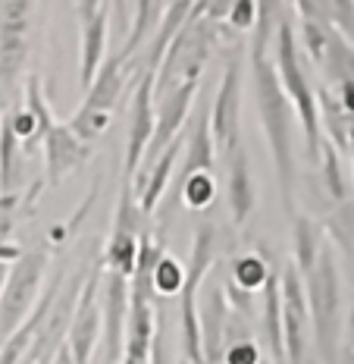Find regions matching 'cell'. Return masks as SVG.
I'll return each mask as SVG.
<instances>
[{
  "label": "cell",
  "mask_w": 354,
  "mask_h": 364,
  "mask_svg": "<svg viewBox=\"0 0 354 364\" xmlns=\"http://www.w3.org/2000/svg\"><path fill=\"white\" fill-rule=\"evenodd\" d=\"M280 10L276 4H258V26L251 35V85H254V101H258L260 126L267 135L270 154L276 164V179H280L282 204L292 217L295 210V182H298V166H295V107H292L289 95H285L276 60L270 54V44L276 41V28L282 19L273 13Z\"/></svg>",
  "instance_id": "6da1fadb"
},
{
  "label": "cell",
  "mask_w": 354,
  "mask_h": 364,
  "mask_svg": "<svg viewBox=\"0 0 354 364\" xmlns=\"http://www.w3.org/2000/svg\"><path fill=\"white\" fill-rule=\"evenodd\" d=\"M276 48L273 60L280 70V82L289 95L292 107H295V119L304 135V157L311 166H320V148H323V123H320V101H317V88L311 85L304 73V57H301V41L298 32L292 26V19H282L276 28Z\"/></svg>",
  "instance_id": "7a4b0ae2"
},
{
  "label": "cell",
  "mask_w": 354,
  "mask_h": 364,
  "mask_svg": "<svg viewBox=\"0 0 354 364\" xmlns=\"http://www.w3.org/2000/svg\"><path fill=\"white\" fill-rule=\"evenodd\" d=\"M223 35H226L223 22L207 19V4H194L182 32L176 35V41L170 44L167 57H163V66L157 73V85H154V101H160V97H167L170 91L182 85L198 82L201 70L207 66L216 41Z\"/></svg>",
  "instance_id": "3957f363"
},
{
  "label": "cell",
  "mask_w": 354,
  "mask_h": 364,
  "mask_svg": "<svg viewBox=\"0 0 354 364\" xmlns=\"http://www.w3.org/2000/svg\"><path fill=\"white\" fill-rule=\"evenodd\" d=\"M311 330L317 343V358L323 364H338V336H342V277H338L336 248L323 245L314 273L304 277Z\"/></svg>",
  "instance_id": "277c9868"
},
{
  "label": "cell",
  "mask_w": 354,
  "mask_h": 364,
  "mask_svg": "<svg viewBox=\"0 0 354 364\" xmlns=\"http://www.w3.org/2000/svg\"><path fill=\"white\" fill-rule=\"evenodd\" d=\"M32 117L38 119V132H41V148H44V164H48V173L44 179L50 186H60L70 173L82 170L92 157V145L82 141L79 135L72 132L70 123H57L54 110H50L48 97H44L41 88V75H28L26 79V104H22Z\"/></svg>",
  "instance_id": "5b68a950"
},
{
  "label": "cell",
  "mask_w": 354,
  "mask_h": 364,
  "mask_svg": "<svg viewBox=\"0 0 354 364\" xmlns=\"http://www.w3.org/2000/svg\"><path fill=\"white\" fill-rule=\"evenodd\" d=\"M44 270H48V252H26L10 267L6 289L0 295V336H13L28 321V314L35 311Z\"/></svg>",
  "instance_id": "8992f818"
},
{
  "label": "cell",
  "mask_w": 354,
  "mask_h": 364,
  "mask_svg": "<svg viewBox=\"0 0 354 364\" xmlns=\"http://www.w3.org/2000/svg\"><path fill=\"white\" fill-rule=\"evenodd\" d=\"M242 57H229L216 88L214 101H210V126H214V141L216 151L229 161L236 151H242L238 132H242Z\"/></svg>",
  "instance_id": "52a82bcc"
},
{
  "label": "cell",
  "mask_w": 354,
  "mask_h": 364,
  "mask_svg": "<svg viewBox=\"0 0 354 364\" xmlns=\"http://www.w3.org/2000/svg\"><path fill=\"white\" fill-rule=\"evenodd\" d=\"M32 10L35 4H28V0H4L0 4V85L6 91H13V85L26 73Z\"/></svg>",
  "instance_id": "ba28073f"
},
{
  "label": "cell",
  "mask_w": 354,
  "mask_h": 364,
  "mask_svg": "<svg viewBox=\"0 0 354 364\" xmlns=\"http://www.w3.org/2000/svg\"><path fill=\"white\" fill-rule=\"evenodd\" d=\"M75 22H79V35H82V88H92L97 73L107 63V38H110V13L113 4H97V0H82L72 6Z\"/></svg>",
  "instance_id": "9c48e42d"
},
{
  "label": "cell",
  "mask_w": 354,
  "mask_h": 364,
  "mask_svg": "<svg viewBox=\"0 0 354 364\" xmlns=\"http://www.w3.org/2000/svg\"><path fill=\"white\" fill-rule=\"evenodd\" d=\"M154 85L157 75L145 73L138 88L132 91V107H129V141H126V166H123V186H135V176L141 170L150 139L157 129V110H154Z\"/></svg>",
  "instance_id": "30bf717a"
},
{
  "label": "cell",
  "mask_w": 354,
  "mask_h": 364,
  "mask_svg": "<svg viewBox=\"0 0 354 364\" xmlns=\"http://www.w3.org/2000/svg\"><path fill=\"white\" fill-rule=\"evenodd\" d=\"M307 292L301 283L295 264H282V339H285V364H304L307 355Z\"/></svg>",
  "instance_id": "8fae6325"
},
{
  "label": "cell",
  "mask_w": 354,
  "mask_h": 364,
  "mask_svg": "<svg viewBox=\"0 0 354 364\" xmlns=\"http://www.w3.org/2000/svg\"><path fill=\"white\" fill-rule=\"evenodd\" d=\"M210 101H214V97L201 95V104L192 117V129H188V141H185V161H182V170H179L176 182H172V188H170L172 204L182 198V188L192 176H198V173H214L216 141H214V126H210Z\"/></svg>",
  "instance_id": "7c38bea8"
},
{
  "label": "cell",
  "mask_w": 354,
  "mask_h": 364,
  "mask_svg": "<svg viewBox=\"0 0 354 364\" xmlns=\"http://www.w3.org/2000/svg\"><path fill=\"white\" fill-rule=\"evenodd\" d=\"M97 286H101V270H92L82 286V299L75 305V317L70 327V355L72 364H92V355L97 348V336H101V301H97Z\"/></svg>",
  "instance_id": "4fadbf2b"
},
{
  "label": "cell",
  "mask_w": 354,
  "mask_h": 364,
  "mask_svg": "<svg viewBox=\"0 0 354 364\" xmlns=\"http://www.w3.org/2000/svg\"><path fill=\"white\" fill-rule=\"evenodd\" d=\"M141 75L145 73H141L138 60L123 63V60L110 57L107 63H104V70L97 73L94 85L85 91V101H82L79 113H85V117H110V110L123 101L126 85L135 88L141 82Z\"/></svg>",
  "instance_id": "5bb4252c"
},
{
  "label": "cell",
  "mask_w": 354,
  "mask_h": 364,
  "mask_svg": "<svg viewBox=\"0 0 354 364\" xmlns=\"http://www.w3.org/2000/svg\"><path fill=\"white\" fill-rule=\"evenodd\" d=\"M260 323L267 348L276 364H285V339H282V264L270 257V277L260 292Z\"/></svg>",
  "instance_id": "9a60e30c"
},
{
  "label": "cell",
  "mask_w": 354,
  "mask_h": 364,
  "mask_svg": "<svg viewBox=\"0 0 354 364\" xmlns=\"http://www.w3.org/2000/svg\"><path fill=\"white\" fill-rule=\"evenodd\" d=\"M226 166H229V176H226V201H229V210H232V223L242 226L245 220L254 214V204H258L251 164H248L245 151H236V154L226 161Z\"/></svg>",
  "instance_id": "2e32d148"
},
{
  "label": "cell",
  "mask_w": 354,
  "mask_h": 364,
  "mask_svg": "<svg viewBox=\"0 0 354 364\" xmlns=\"http://www.w3.org/2000/svg\"><path fill=\"white\" fill-rule=\"evenodd\" d=\"M163 13H167V4H160V0H141V4H135V22H132V32L126 38V44L116 50V60H123V63H132V60H138V50L150 44L160 32V22H163Z\"/></svg>",
  "instance_id": "e0dca14e"
},
{
  "label": "cell",
  "mask_w": 354,
  "mask_h": 364,
  "mask_svg": "<svg viewBox=\"0 0 354 364\" xmlns=\"http://www.w3.org/2000/svg\"><path fill=\"white\" fill-rule=\"evenodd\" d=\"M323 245H326V232H323V223L311 220L307 214H295L292 217V255H295V267L301 277L314 273L317 267Z\"/></svg>",
  "instance_id": "ac0fdd59"
},
{
  "label": "cell",
  "mask_w": 354,
  "mask_h": 364,
  "mask_svg": "<svg viewBox=\"0 0 354 364\" xmlns=\"http://www.w3.org/2000/svg\"><path fill=\"white\" fill-rule=\"evenodd\" d=\"M26 145L13 129V119L6 113L0 119V195H19L22 164H26Z\"/></svg>",
  "instance_id": "d6986e66"
},
{
  "label": "cell",
  "mask_w": 354,
  "mask_h": 364,
  "mask_svg": "<svg viewBox=\"0 0 354 364\" xmlns=\"http://www.w3.org/2000/svg\"><path fill=\"white\" fill-rule=\"evenodd\" d=\"M192 6L194 4H185V0H179V4H167V13H163V22H160V32H157V38L150 41L145 60H141V73H150V75L160 73L163 57H167L170 44L176 41V35L182 32V26H185L188 13H192Z\"/></svg>",
  "instance_id": "ffe728a7"
},
{
  "label": "cell",
  "mask_w": 354,
  "mask_h": 364,
  "mask_svg": "<svg viewBox=\"0 0 354 364\" xmlns=\"http://www.w3.org/2000/svg\"><path fill=\"white\" fill-rule=\"evenodd\" d=\"M182 139H185V135H182ZM182 139H179L176 145H172L167 154H163L160 161L154 164V170H150L145 188L138 192V210H141V217H150V214H154L157 204H160V198H163V192H167L170 176H172V164H176L179 151H182Z\"/></svg>",
  "instance_id": "44dd1931"
},
{
  "label": "cell",
  "mask_w": 354,
  "mask_h": 364,
  "mask_svg": "<svg viewBox=\"0 0 354 364\" xmlns=\"http://www.w3.org/2000/svg\"><path fill=\"white\" fill-rule=\"evenodd\" d=\"M323 232L329 236V245L338 248L348 264H354V201L351 198L345 204H336V208L329 210L326 223H323Z\"/></svg>",
  "instance_id": "7402d4cb"
},
{
  "label": "cell",
  "mask_w": 354,
  "mask_h": 364,
  "mask_svg": "<svg viewBox=\"0 0 354 364\" xmlns=\"http://www.w3.org/2000/svg\"><path fill=\"white\" fill-rule=\"evenodd\" d=\"M320 176H323V192L336 204L348 201V182H345V166H342V151H338L329 139H323L320 148Z\"/></svg>",
  "instance_id": "603a6c76"
},
{
  "label": "cell",
  "mask_w": 354,
  "mask_h": 364,
  "mask_svg": "<svg viewBox=\"0 0 354 364\" xmlns=\"http://www.w3.org/2000/svg\"><path fill=\"white\" fill-rule=\"evenodd\" d=\"M48 308H50V299H44L41 305H38L32 314H28V321L22 323V327L13 333V336H6V343L4 348H0V364H16L22 358V352H26V346L32 343V336L38 330H41V323H44V314H48Z\"/></svg>",
  "instance_id": "cb8c5ba5"
},
{
  "label": "cell",
  "mask_w": 354,
  "mask_h": 364,
  "mask_svg": "<svg viewBox=\"0 0 354 364\" xmlns=\"http://www.w3.org/2000/svg\"><path fill=\"white\" fill-rule=\"evenodd\" d=\"M182 198L192 210H204L210 208V201L216 198V179L214 173H198V176H192L185 182L182 188Z\"/></svg>",
  "instance_id": "d4e9b609"
},
{
  "label": "cell",
  "mask_w": 354,
  "mask_h": 364,
  "mask_svg": "<svg viewBox=\"0 0 354 364\" xmlns=\"http://www.w3.org/2000/svg\"><path fill=\"white\" fill-rule=\"evenodd\" d=\"M167 299L157 301V336H154V348H150V364H176L170 348V327H167Z\"/></svg>",
  "instance_id": "484cf974"
},
{
  "label": "cell",
  "mask_w": 354,
  "mask_h": 364,
  "mask_svg": "<svg viewBox=\"0 0 354 364\" xmlns=\"http://www.w3.org/2000/svg\"><path fill=\"white\" fill-rule=\"evenodd\" d=\"M182 286H185L182 267H179L172 257H163L160 267H157V273H154V289H157V295H160V299H170V295L182 292Z\"/></svg>",
  "instance_id": "4316f807"
},
{
  "label": "cell",
  "mask_w": 354,
  "mask_h": 364,
  "mask_svg": "<svg viewBox=\"0 0 354 364\" xmlns=\"http://www.w3.org/2000/svg\"><path fill=\"white\" fill-rule=\"evenodd\" d=\"M226 26L236 28V32H248V28H254L258 26V4H251V0H232Z\"/></svg>",
  "instance_id": "83f0119b"
},
{
  "label": "cell",
  "mask_w": 354,
  "mask_h": 364,
  "mask_svg": "<svg viewBox=\"0 0 354 364\" xmlns=\"http://www.w3.org/2000/svg\"><path fill=\"white\" fill-rule=\"evenodd\" d=\"M329 22H333L338 28V35L354 48V4H348V0H333V16H329Z\"/></svg>",
  "instance_id": "f1b7e54d"
},
{
  "label": "cell",
  "mask_w": 354,
  "mask_h": 364,
  "mask_svg": "<svg viewBox=\"0 0 354 364\" xmlns=\"http://www.w3.org/2000/svg\"><path fill=\"white\" fill-rule=\"evenodd\" d=\"M260 352L254 339H245V343H229L226 346V364H260Z\"/></svg>",
  "instance_id": "f546056e"
},
{
  "label": "cell",
  "mask_w": 354,
  "mask_h": 364,
  "mask_svg": "<svg viewBox=\"0 0 354 364\" xmlns=\"http://www.w3.org/2000/svg\"><path fill=\"white\" fill-rule=\"evenodd\" d=\"M19 195H0V242H6L13 220H16V208H19Z\"/></svg>",
  "instance_id": "4dcf8cb0"
},
{
  "label": "cell",
  "mask_w": 354,
  "mask_h": 364,
  "mask_svg": "<svg viewBox=\"0 0 354 364\" xmlns=\"http://www.w3.org/2000/svg\"><path fill=\"white\" fill-rule=\"evenodd\" d=\"M26 255L19 245H13V242H0V264H6V267H13V264L19 261V257Z\"/></svg>",
  "instance_id": "1f68e13d"
},
{
  "label": "cell",
  "mask_w": 354,
  "mask_h": 364,
  "mask_svg": "<svg viewBox=\"0 0 354 364\" xmlns=\"http://www.w3.org/2000/svg\"><path fill=\"white\" fill-rule=\"evenodd\" d=\"M345 336H348V348L345 352H354V308H351L348 321H345Z\"/></svg>",
  "instance_id": "d6a6232c"
},
{
  "label": "cell",
  "mask_w": 354,
  "mask_h": 364,
  "mask_svg": "<svg viewBox=\"0 0 354 364\" xmlns=\"http://www.w3.org/2000/svg\"><path fill=\"white\" fill-rule=\"evenodd\" d=\"M6 113H10V91L0 85V119H4Z\"/></svg>",
  "instance_id": "836d02e7"
},
{
  "label": "cell",
  "mask_w": 354,
  "mask_h": 364,
  "mask_svg": "<svg viewBox=\"0 0 354 364\" xmlns=\"http://www.w3.org/2000/svg\"><path fill=\"white\" fill-rule=\"evenodd\" d=\"M6 277H10V267L0 264V295H4V289H6Z\"/></svg>",
  "instance_id": "e575fe53"
},
{
  "label": "cell",
  "mask_w": 354,
  "mask_h": 364,
  "mask_svg": "<svg viewBox=\"0 0 354 364\" xmlns=\"http://www.w3.org/2000/svg\"><path fill=\"white\" fill-rule=\"evenodd\" d=\"M348 141H351V151H348V154H351V164H354V126H351V139H348Z\"/></svg>",
  "instance_id": "d590c367"
},
{
  "label": "cell",
  "mask_w": 354,
  "mask_h": 364,
  "mask_svg": "<svg viewBox=\"0 0 354 364\" xmlns=\"http://www.w3.org/2000/svg\"><path fill=\"white\" fill-rule=\"evenodd\" d=\"M345 364H354V352H345Z\"/></svg>",
  "instance_id": "8d00e7d4"
},
{
  "label": "cell",
  "mask_w": 354,
  "mask_h": 364,
  "mask_svg": "<svg viewBox=\"0 0 354 364\" xmlns=\"http://www.w3.org/2000/svg\"><path fill=\"white\" fill-rule=\"evenodd\" d=\"M304 364H323V361H320V358H307Z\"/></svg>",
  "instance_id": "74e56055"
},
{
  "label": "cell",
  "mask_w": 354,
  "mask_h": 364,
  "mask_svg": "<svg viewBox=\"0 0 354 364\" xmlns=\"http://www.w3.org/2000/svg\"><path fill=\"white\" fill-rule=\"evenodd\" d=\"M260 364H267V361H260Z\"/></svg>",
  "instance_id": "f35d334b"
}]
</instances>
